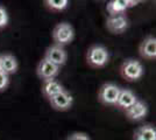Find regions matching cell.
Instances as JSON below:
<instances>
[{"mask_svg":"<svg viewBox=\"0 0 156 140\" xmlns=\"http://www.w3.org/2000/svg\"><path fill=\"white\" fill-rule=\"evenodd\" d=\"M110 60L108 50L101 45H93L89 48L86 54L87 63L93 68H103L105 67Z\"/></svg>","mask_w":156,"mask_h":140,"instance_id":"obj_1","label":"cell"},{"mask_svg":"<svg viewBox=\"0 0 156 140\" xmlns=\"http://www.w3.org/2000/svg\"><path fill=\"white\" fill-rule=\"evenodd\" d=\"M120 73L125 80H127L128 82H135L142 77L144 70L140 61L129 59L122 63V66L120 68Z\"/></svg>","mask_w":156,"mask_h":140,"instance_id":"obj_2","label":"cell"},{"mask_svg":"<svg viewBox=\"0 0 156 140\" xmlns=\"http://www.w3.org/2000/svg\"><path fill=\"white\" fill-rule=\"evenodd\" d=\"M75 38V31L70 23L61 22L54 28L52 31V39L55 41V45L64 47L65 45L71 43Z\"/></svg>","mask_w":156,"mask_h":140,"instance_id":"obj_3","label":"cell"},{"mask_svg":"<svg viewBox=\"0 0 156 140\" xmlns=\"http://www.w3.org/2000/svg\"><path fill=\"white\" fill-rule=\"evenodd\" d=\"M120 93V88L113 83H105L101 85L98 92V99L105 105L115 106Z\"/></svg>","mask_w":156,"mask_h":140,"instance_id":"obj_4","label":"cell"},{"mask_svg":"<svg viewBox=\"0 0 156 140\" xmlns=\"http://www.w3.org/2000/svg\"><path fill=\"white\" fill-rule=\"evenodd\" d=\"M44 59L51 62L52 64L61 68V66H64L68 60V54L65 52L64 47L52 45L47 49L46 54H44Z\"/></svg>","mask_w":156,"mask_h":140,"instance_id":"obj_5","label":"cell"},{"mask_svg":"<svg viewBox=\"0 0 156 140\" xmlns=\"http://www.w3.org/2000/svg\"><path fill=\"white\" fill-rule=\"evenodd\" d=\"M36 74L42 81L54 80L59 74V67L52 64L51 62H49L46 59H43L40 61L37 69H36Z\"/></svg>","mask_w":156,"mask_h":140,"instance_id":"obj_6","label":"cell"},{"mask_svg":"<svg viewBox=\"0 0 156 140\" xmlns=\"http://www.w3.org/2000/svg\"><path fill=\"white\" fill-rule=\"evenodd\" d=\"M106 27L111 33L121 34L128 28V19L125 14L112 15L106 20Z\"/></svg>","mask_w":156,"mask_h":140,"instance_id":"obj_7","label":"cell"},{"mask_svg":"<svg viewBox=\"0 0 156 140\" xmlns=\"http://www.w3.org/2000/svg\"><path fill=\"white\" fill-rule=\"evenodd\" d=\"M49 102H50L51 107H54L55 110H57V111H66V110H69L71 107L73 98L68 91L63 90L62 92L57 93L56 96L51 97L49 99Z\"/></svg>","mask_w":156,"mask_h":140,"instance_id":"obj_8","label":"cell"},{"mask_svg":"<svg viewBox=\"0 0 156 140\" xmlns=\"http://www.w3.org/2000/svg\"><path fill=\"white\" fill-rule=\"evenodd\" d=\"M139 53L146 60L156 59V39L155 36H147L139 47Z\"/></svg>","mask_w":156,"mask_h":140,"instance_id":"obj_9","label":"cell"},{"mask_svg":"<svg viewBox=\"0 0 156 140\" xmlns=\"http://www.w3.org/2000/svg\"><path fill=\"white\" fill-rule=\"evenodd\" d=\"M136 4L137 1H134V0H112L106 5V9L110 16H112L118 14H124L127 8L135 6Z\"/></svg>","mask_w":156,"mask_h":140,"instance_id":"obj_10","label":"cell"},{"mask_svg":"<svg viewBox=\"0 0 156 140\" xmlns=\"http://www.w3.org/2000/svg\"><path fill=\"white\" fill-rule=\"evenodd\" d=\"M147 112H148L147 105L141 100H136L129 109L126 110V117L130 120L137 121V120L143 119L147 116Z\"/></svg>","mask_w":156,"mask_h":140,"instance_id":"obj_11","label":"cell"},{"mask_svg":"<svg viewBox=\"0 0 156 140\" xmlns=\"http://www.w3.org/2000/svg\"><path fill=\"white\" fill-rule=\"evenodd\" d=\"M137 100L135 93L133 92L129 89H120V93H119V97L117 100V105L119 109H122V110H127L129 109L135 102Z\"/></svg>","mask_w":156,"mask_h":140,"instance_id":"obj_12","label":"cell"},{"mask_svg":"<svg viewBox=\"0 0 156 140\" xmlns=\"http://www.w3.org/2000/svg\"><path fill=\"white\" fill-rule=\"evenodd\" d=\"M63 90L64 89L62 87V84L55 78L54 80L43 81V83H42V95L48 99H50L51 97L56 96L57 93L62 92Z\"/></svg>","mask_w":156,"mask_h":140,"instance_id":"obj_13","label":"cell"},{"mask_svg":"<svg viewBox=\"0 0 156 140\" xmlns=\"http://www.w3.org/2000/svg\"><path fill=\"white\" fill-rule=\"evenodd\" d=\"M18 60L12 54H4L1 55V71L6 75H12L18 71Z\"/></svg>","mask_w":156,"mask_h":140,"instance_id":"obj_14","label":"cell"},{"mask_svg":"<svg viewBox=\"0 0 156 140\" xmlns=\"http://www.w3.org/2000/svg\"><path fill=\"white\" fill-rule=\"evenodd\" d=\"M134 140H156V130L151 125L139 127L134 133Z\"/></svg>","mask_w":156,"mask_h":140,"instance_id":"obj_15","label":"cell"},{"mask_svg":"<svg viewBox=\"0 0 156 140\" xmlns=\"http://www.w3.org/2000/svg\"><path fill=\"white\" fill-rule=\"evenodd\" d=\"M44 4L51 11H63L68 7L69 1L68 0H46Z\"/></svg>","mask_w":156,"mask_h":140,"instance_id":"obj_16","label":"cell"},{"mask_svg":"<svg viewBox=\"0 0 156 140\" xmlns=\"http://www.w3.org/2000/svg\"><path fill=\"white\" fill-rule=\"evenodd\" d=\"M8 23V14L7 11L5 9V7L0 6V29L7 26Z\"/></svg>","mask_w":156,"mask_h":140,"instance_id":"obj_17","label":"cell"},{"mask_svg":"<svg viewBox=\"0 0 156 140\" xmlns=\"http://www.w3.org/2000/svg\"><path fill=\"white\" fill-rule=\"evenodd\" d=\"M9 84V77L5 73L0 71V91H4Z\"/></svg>","mask_w":156,"mask_h":140,"instance_id":"obj_18","label":"cell"},{"mask_svg":"<svg viewBox=\"0 0 156 140\" xmlns=\"http://www.w3.org/2000/svg\"><path fill=\"white\" fill-rule=\"evenodd\" d=\"M66 140H91V139H90V137L87 134L76 132V133H72Z\"/></svg>","mask_w":156,"mask_h":140,"instance_id":"obj_19","label":"cell"},{"mask_svg":"<svg viewBox=\"0 0 156 140\" xmlns=\"http://www.w3.org/2000/svg\"><path fill=\"white\" fill-rule=\"evenodd\" d=\"M0 71H1V55H0Z\"/></svg>","mask_w":156,"mask_h":140,"instance_id":"obj_20","label":"cell"}]
</instances>
